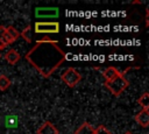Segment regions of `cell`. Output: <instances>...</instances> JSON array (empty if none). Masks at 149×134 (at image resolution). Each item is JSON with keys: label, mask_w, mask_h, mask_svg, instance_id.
<instances>
[{"label": "cell", "mask_w": 149, "mask_h": 134, "mask_svg": "<svg viewBox=\"0 0 149 134\" xmlns=\"http://www.w3.org/2000/svg\"><path fill=\"white\" fill-rule=\"evenodd\" d=\"M65 57L58 42L47 37L37 41L24 56L26 61L44 78L50 77L65 61Z\"/></svg>", "instance_id": "obj_1"}, {"label": "cell", "mask_w": 149, "mask_h": 134, "mask_svg": "<svg viewBox=\"0 0 149 134\" xmlns=\"http://www.w3.org/2000/svg\"><path fill=\"white\" fill-rule=\"evenodd\" d=\"M3 31H5V27H3V26H0V38H1Z\"/></svg>", "instance_id": "obj_17"}, {"label": "cell", "mask_w": 149, "mask_h": 134, "mask_svg": "<svg viewBox=\"0 0 149 134\" xmlns=\"http://www.w3.org/2000/svg\"><path fill=\"white\" fill-rule=\"evenodd\" d=\"M135 121L143 128H147L149 126V111L148 110H142L140 111L135 117Z\"/></svg>", "instance_id": "obj_6"}, {"label": "cell", "mask_w": 149, "mask_h": 134, "mask_svg": "<svg viewBox=\"0 0 149 134\" xmlns=\"http://www.w3.org/2000/svg\"><path fill=\"white\" fill-rule=\"evenodd\" d=\"M10 86V80L7 76L0 75V91H6Z\"/></svg>", "instance_id": "obj_13"}, {"label": "cell", "mask_w": 149, "mask_h": 134, "mask_svg": "<svg viewBox=\"0 0 149 134\" xmlns=\"http://www.w3.org/2000/svg\"><path fill=\"white\" fill-rule=\"evenodd\" d=\"M62 82L69 86V87H74L80 80H81V75L74 69V68H68L62 75H61Z\"/></svg>", "instance_id": "obj_3"}, {"label": "cell", "mask_w": 149, "mask_h": 134, "mask_svg": "<svg viewBox=\"0 0 149 134\" xmlns=\"http://www.w3.org/2000/svg\"><path fill=\"white\" fill-rule=\"evenodd\" d=\"M119 73H120V71L114 66H108L102 71V76L105 77L106 80H111V79L115 78Z\"/></svg>", "instance_id": "obj_10"}, {"label": "cell", "mask_w": 149, "mask_h": 134, "mask_svg": "<svg viewBox=\"0 0 149 134\" xmlns=\"http://www.w3.org/2000/svg\"><path fill=\"white\" fill-rule=\"evenodd\" d=\"M94 134H113L111 131H108L105 126L102 125H99L95 129H94Z\"/></svg>", "instance_id": "obj_15"}, {"label": "cell", "mask_w": 149, "mask_h": 134, "mask_svg": "<svg viewBox=\"0 0 149 134\" xmlns=\"http://www.w3.org/2000/svg\"><path fill=\"white\" fill-rule=\"evenodd\" d=\"M6 47H7V45H6V44H5L3 42H2V40L0 38V51H1V50H3V49H5Z\"/></svg>", "instance_id": "obj_16"}, {"label": "cell", "mask_w": 149, "mask_h": 134, "mask_svg": "<svg viewBox=\"0 0 149 134\" xmlns=\"http://www.w3.org/2000/svg\"><path fill=\"white\" fill-rule=\"evenodd\" d=\"M36 17H56L58 16V8H36L35 9Z\"/></svg>", "instance_id": "obj_5"}, {"label": "cell", "mask_w": 149, "mask_h": 134, "mask_svg": "<svg viewBox=\"0 0 149 134\" xmlns=\"http://www.w3.org/2000/svg\"><path fill=\"white\" fill-rule=\"evenodd\" d=\"M137 104L142 107V110H148L149 108V94L148 92H144L140 98L137 99Z\"/></svg>", "instance_id": "obj_11"}, {"label": "cell", "mask_w": 149, "mask_h": 134, "mask_svg": "<svg viewBox=\"0 0 149 134\" xmlns=\"http://www.w3.org/2000/svg\"><path fill=\"white\" fill-rule=\"evenodd\" d=\"M123 134H133L132 132H126V133H123Z\"/></svg>", "instance_id": "obj_18"}, {"label": "cell", "mask_w": 149, "mask_h": 134, "mask_svg": "<svg viewBox=\"0 0 149 134\" xmlns=\"http://www.w3.org/2000/svg\"><path fill=\"white\" fill-rule=\"evenodd\" d=\"M20 36H21L26 42L30 43V42H31V27L28 24V26H27V27L21 31Z\"/></svg>", "instance_id": "obj_12"}, {"label": "cell", "mask_w": 149, "mask_h": 134, "mask_svg": "<svg viewBox=\"0 0 149 134\" xmlns=\"http://www.w3.org/2000/svg\"><path fill=\"white\" fill-rule=\"evenodd\" d=\"M5 59L7 61V63H9L10 65H14V64H16L19 61H20V54L16 51V50H14V49H10V50H8L6 54H5Z\"/></svg>", "instance_id": "obj_8"}, {"label": "cell", "mask_w": 149, "mask_h": 134, "mask_svg": "<svg viewBox=\"0 0 149 134\" xmlns=\"http://www.w3.org/2000/svg\"><path fill=\"white\" fill-rule=\"evenodd\" d=\"M58 129L50 121H44L37 129V134H58Z\"/></svg>", "instance_id": "obj_7"}, {"label": "cell", "mask_w": 149, "mask_h": 134, "mask_svg": "<svg viewBox=\"0 0 149 134\" xmlns=\"http://www.w3.org/2000/svg\"><path fill=\"white\" fill-rule=\"evenodd\" d=\"M94 129L95 128L90 122L85 121L83 125H80V127L76 131L74 134H94Z\"/></svg>", "instance_id": "obj_9"}, {"label": "cell", "mask_w": 149, "mask_h": 134, "mask_svg": "<svg viewBox=\"0 0 149 134\" xmlns=\"http://www.w3.org/2000/svg\"><path fill=\"white\" fill-rule=\"evenodd\" d=\"M104 85L114 97H119L129 86V82L125 78L123 73L120 72L115 78H113L111 80H105Z\"/></svg>", "instance_id": "obj_2"}, {"label": "cell", "mask_w": 149, "mask_h": 134, "mask_svg": "<svg viewBox=\"0 0 149 134\" xmlns=\"http://www.w3.org/2000/svg\"><path fill=\"white\" fill-rule=\"evenodd\" d=\"M5 30H6V33L9 35V36H12L14 40H17L19 38V36H20V34H19V31L13 27V26H8V27H5Z\"/></svg>", "instance_id": "obj_14"}, {"label": "cell", "mask_w": 149, "mask_h": 134, "mask_svg": "<svg viewBox=\"0 0 149 134\" xmlns=\"http://www.w3.org/2000/svg\"><path fill=\"white\" fill-rule=\"evenodd\" d=\"M34 30L36 34H57L59 33V23L54 22H43L37 21L34 24Z\"/></svg>", "instance_id": "obj_4"}]
</instances>
